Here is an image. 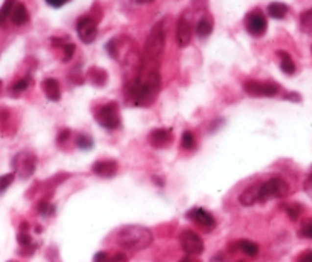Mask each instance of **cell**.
Wrapping results in <instances>:
<instances>
[{
  "label": "cell",
  "instance_id": "44dd1931",
  "mask_svg": "<svg viewBox=\"0 0 312 262\" xmlns=\"http://www.w3.org/2000/svg\"><path fill=\"white\" fill-rule=\"evenodd\" d=\"M277 55L280 57V69L286 74V76H292L295 72V63L292 61L291 55L286 51H279Z\"/></svg>",
  "mask_w": 312,
  "mask_h": 262
},
{
  "label": "cell",
  "instance_id": "6da1fadb",
  "mask_svg": "<svg viewBox=\"0 0 312 262\" xmlns=\"http://www.w3.org/2000/svg\"><path fill=\"white\" fill-rule=\"evenodd\" d=\"M161 89V76L156 69L140 72L126 86V97L135 106H150Z\"/></svg>",
  "mask_w": 312,
  "mask_h": 262
},
{
  "label": "cell",
  "instance_id": "7402d4cb",
  "mask_svg": "<svg viewBox=\"0 0 312 262\" xmlns=\"http://www.w3.org/2000/svg\"><path fill=\"white\" fill-rule=\"evenodd\" d=\"M237 248H239L242 253H245L246 256H251V258L259 255V245L253 241H248V239H242V241L237 242Z\"/></svg>",
  "mask_w": 312,
  "mask_h": 262
},
{
  "label": "cell",
  "instance_id": "5b68a950",
  "mask_svg": "<svg viewBox=\"0 0 312 262\" xmlns=\"http://www.w3.org/2000/svg\"><path fill=\"white\" fill-rule=\"evenodd\" d=\"M164 46H166L164 26H162V23H156L152 28V31L148 32V37L145 40V46H144L145 57L150 60L158 58L162 54V51H164Z\"/></svg>",
  "mask_w": 312,
  "mask_h": 262
},
{
  "label": "cell",
  "instance_id": "d590c367",
  "mask_svg": "<svg viewBox=\"0 0 312 262\" xmlns=\"http://www.w3.org/2000/svg\"><path fill=\"white\" fill-rule=\"evenodd\" d=\"M297 262H312V250H306V252H303L300 256H298Z\"/></svg>",
  "mask_w": 312,
  "mask_h": 262
},
{
  "label": "cell",
  "instance_id": "ab89813d",
  "mask_svg": "<svg viewBox=\"0 0 312 262\" xmlns=\"http://www.w3.org/2000/svg\"><path fill=\"white\" fill-rule=\"evenodd\" d=\"M136 3H140V5H148V3H153L155 0H135Z\"/></svg>",
  "mask_w": 312,
  "mask_h": 262
},
{
  "label": "cell",
  "instance_id": "d4e9b609",
  "mask_svg": "<svg viewBox=\"0 0 312 262\" xmlns=\"http://www.w3.org/2000/svg\"><path fill=\"white\" fill-rule=\"evenodd\" d=\"M16 6V0H5V3L0 8V25H5V22L11 17V12Z\"/></svg>",
  "mask_w": 312,
  "mask_h": 262
},
{
  "label": "cell",
  "instance_id": "277c9868",
  "mask_svg": "<svg viewBox=\"0 0 312 262\" xmlns=\"http://www.w3.org/2000/svg\"><path fill=\"white\" fill-rule=\"evenodd\" d=\"M94 117L98 124L104 129L114 131L121 126V117H120V107L117 102H109L103 106L95 109Z\"/></svg>",
  "mask_w": 312,
  "mask_h": 262
},
{
  "label": "cell",
  "instance_id": "3957f363",
  "mask_svg": "<svg viewBox=\"0 0 312 262\" xmlns=\"http://www.w3.org/2000/svg\"><path fill=\"white\" fill-rule=\"evenodd\" d=\"M289 193V185L285 180L279 178V177H274L269 178L265 183H260L259 185V199L257 203H268L271 199H276V198H283Z\"/></svg>",
  "mask_w": 312,
  "mask_h": 262
},
{
  "label": "cell",
  "instance_id": "f546056e",
  "mask_svg": "<svg viewBox=\"0 0 312 262\" xmlns=\"http://www.w3.org/2000/svg\"><path fill=\"white\" fill-rule=\"evenodd\" d=\"M29 83H31L29 77H24V79H22V80H19V81H16L14 84H12L11 91H12V92H16V94L23 92V91H26V89H28Z\"/></svg>",
  "mask_w": 312,
  "mask_h": 262
},
{
  "label": "cell",
  "instance_id": "d6986e66",
  "mask_svg": "<svg viewBox=\"0 0 312 262\" xmlns=\"http://www.w3.org/2000/svg\"><path fill=\"white\" fill-rule=\"evenodd\" d=\"M17 241H19V244L23 248H29V252L35 250V245L32 244V238H31V235L28 233V224L26 222H23L20 226V232L17 235Z\"/></svg>",
  "mask_w": 312,
  "mask_h": 262
},
{
  "label": "cell",
  "instance_id": "8fae6325",
  "mask_svg": "<svg viewBox=\"0 0 312 262\" xmlns=\"http://www.w3.org/2000/svg\"><path fill=\"white\" fill-rule=\"evenodd\" d=\"M187 218L192 219L193 222H196L197 226H201L205 230H211L216 226L215 216L211 215L210 211H207L205 209H201V207H194V209L187 211Z\"/></svg>",
  "mask_w": 312,
  "mask_h": 262
},
{
  "label": "cell",
  "instance_id": "30bf717a",
  "mask_svg": "<svg viewBox=\"0 0 312 262\" xmlns=\"http://www.w3.org/2000/svg\"><path fill=\"white\" fill-rule=\"evenodd\" d=\"M77 34L83 43H87V45L92 43L96 39V34H98L95 20L89 16L80 17L77 22Z\"/></svg>",
  "mask_w": 312,
  "mask_h": 262
},
{
  "label": "cell",
  "instance_id": "e575fe53",
  "mask_svg": "<svg viewBox=\"0 0 312 262\" xmlns=\"http://www.w3.org/2000/svg\"><path fill=\"white\" fill-rule=\"evenodd\" d=\"M69 138H71V131L69 129H61L58 132V136H57V143L58 144H65Z\"/></svg>",
  "mask_w": 312,
  "mask_h": 262
},
{
  "label": "cell",
  "instance_id": "f6af8a7d",
  "mask_svg": "<svg viewBox=\"0 0 312 262\" xmlns=\"http://www.w3.org/2000/svg\"><path fill=\"white\" fill-rule=\"evenodd\" d=\"M237 262H243V261H237Z\"/></svg>",
  "mask_w": 312,
  "mask_h": 262
},
{
  "label": "cell",
  "instance_id": "836d02e7",
  "mask_svg": "<svg viewBox=\"0 0 312 262\" xmlns=\"http://www.w3.org/2000/svg\"><path fill=\"white\" fill-rule=\"evenodd\" d=\"M300 233H302V236H305V238L312 239V218L305 221V224H303V227H302Z\"/></svg>",
  "mask_w": 312,
  "mask_h": 262
},
{
  "label": "cell",
  "instance_id": "9c48e42d",
  "mask_svg": "<svg viewBox=\"0 0 312 262\" xmlns=\"http://www.w3.org/2000/svg\"><path fill=\"white\" fill-rule=\"evenodd\" d=\"M245 28L246 31L254 35V37H260L266 32L268 23H266V17L260 9H254L251 12H248L245 17Z\"/></svg>",
  "mask_w": 312,
  "mask_h": 262
},
{
  "label": "cell",
  "instance_id": "7a4b0ae2",
  "mask_svg": "<svg viewBox=\"0 0 312 262\" xmlns=\"http://www.w3.org/2000/svg\"><path fill=\"white\" fill-rule=\"evenodd\" d=\"M153 242V233L144 226H126L117 233V244L130 252H141Z\"/></svg>",
  "mask_w": 312,
  "mask_h": 262
},
{
  "label": "cell",
  "instance_id": "8992f818",
  "mask_svg": "<svg viewBox=\"0 0 312 262\" xmlns=\"http://www.w3.org/2000/svg\"><path fill=\"white\" fill-rule=\"evenodd\" d=\"M35 166H37V158L29 151L20 152L19 155L14 157V159H12L14 173L19 175V178H22V180L31 178L34 175V172H35Z\"/></svg>",
  "mask_w": 312,
  "mask_h": 262
},
{
  "label": "cell",
  "instance_id": "4dcf8cb0",
  "mask_svg": "<svg viewBox=\"0 0 312 262\" xmlns=\"http://www.w3.org/2000/svg\"><path fill=\"white\" fill-rule=\"evenodd\" d=\"M286 213H288V216L292 221H295L302 213V206L300 204H288L286 206Z\"/></svg>",
  "mask_w": 312,
  "mask_h": 262
},
{
  "label": "cell",
  "instance_id": "52a82bcc",
  "mask_svg": "<svg viewBox=\"0 0 312 262\" xmlns=\"http://www.w3.org/2000/svg\"><path fill=\"white\" fill-rule=\"evenodd\" d=\"M179 242L187 256H197L204 252V241L201 239V236L192 230H184L179 235Z\"/></svg>",
  "mask_w": 312,
  "mask_h": 262
},
{
  "label": "cell",
  "instance_id": "83f0119b",
  "mask_svg": "<svg viewBox=\"0 0 312 262\" xmlns=\"http://www.w3.org/2000/svg\"><path fill=\"white\" fill-rule=\"evenodd\" d=\"M77 146H78L80 149H83V151H91V149L94 147V140H92V136L87 135V133L78 135V138H77Z\"/></svg>",
  "mask_w": 312,
  "mask_h": 262
},
{
  "label": "cell",
  "instance_id": "484cf974",
  "mask_svg": "<svg viewBox=\"0 0 312 262\" xmlns=\"http://www.w3.org/2000/svg\"><path fill=\"white\" fill-rule=\"evenodd\" d=\"M300 28L305 34H312V8L300 16Z\"/></svg>",
  "mask_w": 312,
  "mask_h": 262
},
{
  "label": "cell",
  "instance_id": "f35d334b",
  "mask_svg": "<svg viewBox=\"0 0 312 262\" xmlns=\"http://www.w3.org/2000/svg\"><path fill=\"white\" fill-rule=\"evenodd\" d=\"M285 98H286V100H291V102H300V100H302V97L298 95V94H295V92L286 94V95H285Z\"/></svg>",
  "mask_w": 312,
  "mask_h": 262
},
{
  "label": "cell",
  "instance_id": "8d00e7d4",
  "mask_svg": "<svg viewBox=\"0 0 312 262\" xmlns=\"http://www.w3.org/2000/svg\"><path fill=\"white\" fill-rule=\"evenodd\" d=\"M69 0H46L48 5H51L52 8H61L63 5H66Z\"/></svg>",
  "mask_w": 312,
  "mask_h": 262
},
{
  "label": "cell",
  "instance_id": "9a60e30c",
  "mask_svg": "<svg viewBox=\"0 0 312 262\" xmlns=\"http://www.w3.org/2000/svg\"><path fill=\"white\" fill-rule=\"evenodd\" d=\"M259 185L260 184H251L240 193L239 203L242 206L249 207V206H254L257 203V199H259Z\"/></svg>",
  "mask_w": 312,
  "mask_h": 262
},
{
  "label": "cell",
  "instance_id": "ba28073f",
  "mask_svg": "<svg viewBox=\"0 0 312 262\" xmlns=\"http://www.w3.org/2000/svg\"><path fill=\"white\" fill-rule=\"evenodd\" d=\"M243 89L251 97H276L280 91L277 83H265L257 80H249L243 84Z\"/></svg>",
  "mask_w": 312,
  "mask_h": 262
},
{
  "label": "cell",
  "instance_id": "f1b7e54d",
  "mask_svg": "<svg viewBox=\"0 0 312 262\" xmlns=\"http://www.w3.org/2000/svg\"><path fill=\"white\" fill-rule=\"evenodd\" d=\"M14 178H16L14 172L6 173V175H3V177H0V193H3L8 189V187L12 184V181H14Z\"/></svg>",
  "mask_w": 312,
  "mask_h": 262
},
{
  "label": "cell",
  "instance_id": "2e32d148",
  "mask_svg": "<svg viewBox=\"0 0 312 262\" xmlns=\"http://www.w3.org/2000/svg\"><path fill=\"white\" fill-rule=\"evenodd\" d=\"M42 87H43V92L46 94V97L51 100V102H58L61 97V92H60V84L55 79H46L42 83Z\"/></svg>",
  "mask_w": 312,
  "mask_h": 262
},
{
  "label": "cell",
  "instance_id": "7c38bea8",
  "mask_svg": "<svg viewBox=\"0 0 312 262\" xmlns=\"http://www.w3.org/2000/svg\"><path fill=\"white\" fill-rule=\"evenodd\" d=\"M173 141V131L167 128L155 129L148 135V144L155 149H164Z\"/></svg>",
  "mask_w": 312,
  "mask_h": 262
},
{
  "label": "cell",
  "instance_id": "74e56055",
  "mask_svg": "<svg viewBox=\"0 0 312 262\" xmlns=\"http://www.w3.org/2000/svg\"><path fill=\"white\" fill-rule=\"evenodd\" d=\"M305 192L308 193V196L312 199V173L309 175V178L305 183Z\"/></svg>",
  "mask_w": 312,
  "mask_h": 262
},
{
  "label": "cell",
  "instance_id": "ac0fdd59",
  "mask_svg": "<svg viewBox=\"0 0 312 262\" xmlns=\"http://www.w3.org/2000/svg\"><path fill=\"white\" fill-rule=\"evenodd\" d=\"M213 32V19L210 16H204L196 25V35L199 39H205Z\"/></svg>",
  "mask_w": 312,
  "mask_h": 262
},
{
  "label": "cell",
  "instance_id": "5bb4252c",
  "mask_svg": "<svg viewBox=\"0 0 312 262\" xmlns=\"http://www.w3.org/2000/svg\"><path fill=\"white\" fill-rule=\"evenodd\" d=\"M92 172L101 178H112L118 172V163L115 159H99L92 166Z\"/></svg>",
  "mask_w": 312,
  "mask_h": 262
},
{
  "label": "cell",
  "instance_id": "d6a6232c",
  "mask_svg": "<svg viewBox=\"0 0 312 262\" xmlns=\"http://www.w3.org/2000/svg\"><path fill=\"white\" fill-rule=\"evenodd\" d=\"M61 48H63V52H65L63 61H69V60L72 58L73 52H75V45L71 43V42H68V43H65L63 46H61Z\"/></svg>",
  "mask_w": 312,
  "mask_h": 262
},
{
  "label": "cell",
  "instance_id": "7bdbcfd3",
  "mask_svg": "<svg viewBox=\"0 0 312 262\" xmlns=\"http://www.w3.org/2000/svg\"><path fill=\"white\" fill-rule=\"evenodd\" d=\"M8 262H17V261H8Z\"/></svg>",
  "mask_w": 312,
  "mask_h": 262
},
{
  "label": "cell",
  "instance_id": "1f68e13d",
  "mask_svg": "<svg viewBox=\"0 0 312 262\" xmlns=\"http://www.w3.org/2000/svg\"><path fill=\"white\" fill-rule=\"evenodd\" d=\"M54 206L49 204V201H46V199H43V201L39 204V213L43 215V216H51L54 213Z\"/></svg>",
  "mask_w": 312,
  "mask_h": 262
},
{
  "label": "cell",
  "instance_id": "b9f144b4",
  "mask_svg": "<svg viewBox=\"0 0 312 262\" xmlns=\"http://www.w3.org/2000/svg\"><path fill=\"white\" fill-rule=\"evenodd\" d=\"M181 262H192V259L189 256H185L184 259H181Z\"/></svg>",
  "mask_w": 312,
  "mask_h": 262
},
{
  "label": "cell",
  "instance_id": "4316f807",
  "mask_svg": "<svg viewBox=\"0 0 312 262\" xmlns=\"http://www.w3.org/2000/svg\"><path fill=\"white\" fill-rule=\"evenodd\" d=\"M181 146L185 151H192V149L196 147V140H194V133L192 131H185L182 133V138H181Z\"/></svg>",
  "mask_w": 312,
  "mask_h": 262
},
{
  "label": "cell",
  "instance_id": "ee69618b",
  "mask_svg": "<svg viewBox=\"0 0 312 262\" xmlns=\"http://www.w3.org/2000/svg\"><path fill=\"white\" fill-rule=\"evenodd\" d=\"M0 87H2V81H0Z\"/></svg>",
  "mask_w": 312,
  "mask_h": 262
},
{
  "label": "cell",
  "instance_id": "60d3db41",
  "mask_svg": "<svg viewBox=\"0 0 312 262\" xmlns=\"http://www.w3.org/2000/svg\"><path fill=\"white\" fill-rule=\"evenodd\" d=\"M153 181H155V183H159L158 185H161V187L164 185V181H162L161 178H158V177H153Z\"/></svg>",
  "mask_w": 312,
  "mask_h": 262
},
{
  "label": "cell",
  "instance_id": "cb8c5ba5",
  "mask_svg": "<svg viewBox=\"0 0 312 262\" xmlns=\"http://www.w3.org/2000/svg\"><path fill=\"white\" fill-rule=\"evenodd\" d=\"M126 256H124L122 253H117L114 256L107 255L106 252H98L95 256H94V262H126Z\"/></svg>",
  "mask_w": 312,
  "mask_h": 262
},
{
  "label": "cell",
  "instance_id": "603a6c76",
  "mask_svg": "<svg viewBox=\"0 0 312 262\" xmlns=\"http://www.w3.org/2000/svg\"><path fill=\"white\" fill-rule=\"evenodd\" d=\"M89 77H91V81L95 84V86H104L106 81H107V72L101 68H92L89 71Z\"/></svg>",
  "mask_w": 312,
  "mask_h": 262
},
{
  "label": "cell",
  "instance_id": "ffe728a7",
  "mask_svg": "<svg viewBox=\"0 0 312 262\" xmlns=\"http://www.w3.org/2000/svg\"><path fill=\"white\" fill-rule=\"evenodd\" d=\"M268 16L269 17H272V19H283L286 14H288V11H289V8H288V5H285V3H282V2H272V3H269L268 5Z\"/></svg>",
  "mask_w": 312,
  "mask_h": 262
},
{
  "label": "cell",
  "instance_id": "4fadbf2b",
  "mask_svg": "<svg viewBox=\"0 0 312 262\" xmlns=\"http://www.w3.org/2000/svg\"><path fill=\"white\" fill-rule=\"evenodd\" d=\"M192 35H193V26L190 20L187 17H181L178 20V28H176V40H178V45L181 48H185L189 46L190 42H192Z\"/></svg>",
  "mask_w": 312,
  "mask_h": 262
},
{
  "label": "cell",
  "instance_id": "e0dca14e",
  "mask_svg": "<svg viewBox=\"0 0 312 262\" xmlns=\"http://www.w3.org/2000/svg\"><path fill=\"white\" fill-rule=\"evenodd\" d=\"M11 20L14 25H24V23H28L29 20V14H28V9L26 6H24L23 3H16L14 9H12L11 12Z\"/></svg>",
  "mask_w": 312,
  "mask_h": 262
}]
</instances>
